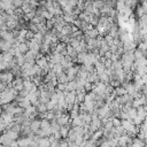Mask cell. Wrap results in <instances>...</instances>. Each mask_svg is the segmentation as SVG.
<instances>
[{
  "mask_svg": "<svg viewBox=\"0 0 147 147\" xmlns=\"http://www.w3.org/2000/svg\"><path fill=\"white\" fill-rule=\"evenodd\" d=\"M56 122L60 124V126H64V125H68L69 123V117L68 115H64V114H61L57 118H56Z\"/></svg>",
  "mask_w": 147,
  "mask_h": 147,
  "instance_id": "3",
  "label": "cell"
},
{
  "mask_svg": "<svg viewBox=\"0 0 147 147\" xmlns=\"http://www.w3.org/2000/svg\"><path fill=\"white\" fill-rule=\"evenodd\" d=\"M69 125H64V126H61L60 129V133H61V137H64V138H68V134H69Z\"/></svg>",
  "mask_w": 147,
  "mask_h": 147,
  "instance_id": "5",
  "label": "cell"
},
{
  "mask_svg": "<svg viewBox=\"0 0 147 147\" xmlns=\"http://www.w3.org/2000/svg\"><path fill=\"white\" fill-rule=\"evenodd\" d=\"M131 147H145V142L139 138H134L131 144Z\"/></svg>",
  "mask_w": 147,
  "mask_h": 147,
  "instance_id": "4",
  "label": "cell"
},
{
  "mask_svg": "<svg viewBox=\"0 0 147 147\" xmlns=\"http://www.w3.org/2000/svg\"><path fill=\"white\" fill-rule=\"evenodd\" d=\"M32 141H33V140H32L31 138L23 137V138H21V139L17 140V145H18V147H28V146H30V144H31Z\"/></svg>",
  "mask_w": 147,
  "mask_h": 147,
  "instance_id": "2",
  "label": "cell"
},
{
  "mask_svg": "<svg viewBox=\"0 0 147 147\" xmlns=\"http://www.w3.org/2000/svg\"><path fill=\"white\" fill-rule=\"evenodd\" d=\"M121 123H122V119H121V118H117V117H114V118H113V125H114V127L119 126Z\"/></svg>",
  "mask_w": 147,
  "mask_h": 147,
  "instance_id": "6",
  "label": "cell"
},
{
  "mask_svg": "<svg viewBox=\"0 0 147 147\" xmlns=\"http://www.w3.org/2000/svg\"><path fill=\"white\" fill-rule=\"evenodd\" d=\"M40 126H41V121H39V119H33L30 123V130L34 133H37L40 130Z\"/></svg>",
  "mask_w": 147,
  "mask_h": 147,
  "instance_id": "1",
  "label": "cell"
}]
</instances>
